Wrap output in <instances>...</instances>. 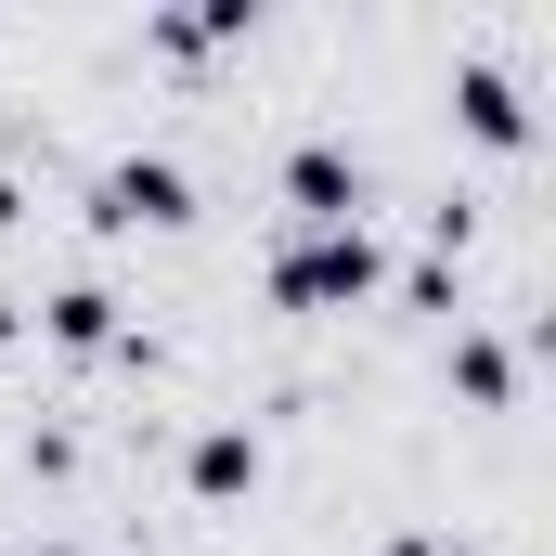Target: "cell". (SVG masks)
Returning a JSON list of instances; mask_svg holds the SVG:
<instances>
[{
	"mask_svg": "<svg viewBox=\"0 0 556 556\" xmlns=\"http://www.w3.org/2000/svg\"><path fill=\"white\" fill-rule=\"evenodd\" d=\"M194 492H207V505H220V492H260V440H247V427H207V440H194Z\"/></svg>",
	"mask_w": 556,
	"mask_h": 556,
	"instance_id": "277c9868",
	"label": "cell"
},
{
	"mask_svg": "<svg viewBox=\"0 0 556 556\" xmlns=\"http://www.w3.org/2000/svg\"><path fill=\"white\" fill-rule=\"evenodd\" d=\"M453 104H466V130H479V142H518V78H505V65H466Z\"/></svg>",
	"mask_w": 556,
	"mask_h": 556,
	"instance_id": "5b68a950",
	"label": "cell"
},
{
	"mask_svg": "<svg viewBox=\"0 0 556 556\" xmlns=\"http://www.w3.org/2000/svg\"><path fill=\"white\" fill-rule=\"evenodd\" d=\"M52 337H65V350H104V337H117V298H104V285H65V298H52Z\"/></svg>",
	"mask_w": 556,
	"mask_h": 556,
	"instance_id": "8992f818",
	"label": "cell"
},
{
	"mask_svg": "<svg viewBox=\"0 0 556 556\" xmlns=\"http://www.w3.org/2000/svg\"><path fill=\"white\" fill-rule=\"evenodd\" d=\"M26 556H78V544H26Z\"/></svg>",
	"mask_w": 556,
	"mask_h": 556,
	"instance_id": "ba28073f",
	"label": "cell"
},
{
	"mask_svg": "<svg viewBox=\"0 0 556 556\" xmlns=\"http://www.w3.org/2000/svg\"><path fill=\"white\" fill-rule=\"evenodd\" d=\"M285 194H298V220H311V233L363 220V168H350L337 142H298V155H285Z\"/></svg>",
	"mask_w": 556,
	"mask_h": 556,
	"instance_id": "7a4b0ae2",
	"label": "cell"
},
{
	"mask_svg": "<svg viewBox=\"0 0 556 556\" xmlns=\"http://www.w3.org/2000/svg\"><path fill=\"white\" fill-rule=\"evenodd\" d=\"M363 285H376V247H363V220H337V233H298V247L273 260V298H285V311H350Z\"/></svg>",
	"mask_w": 556,
	"mask_h": 556,
	"instance_id": "6da1fadb",
	"label": "cell"
},
{
	"mask_svg": "<svg viewBox=\"0 0 556 556\" xmlns=\"http://www.w3.org/2000/svg\"><path fill=\"white\" fill-rule=\"evenodd\" d=\"M181 207H194V181H181L168 155H117V168H104V220H117V233H130V220H181Z\"/></svg>",
	"mask_w": 556,
	"mask_h": 556,
	"instance_id": "3957f363",
	"label": "cell"
},
{
	"mask_svg": "<svg viewBox=\"0 0 556 556\" xmlns=\"http://www.w3.org/2000/svg\"><path fill=\"white\" fill-rule=\"evenodd\" d=\"M402 556H440V544H427V531H402Z\"/></svg>",
	"mask_w": 556,
	"mask_h": 556,
	"instance_id": "52a82bcc",
	"label": "cell"
}]
</instances>
